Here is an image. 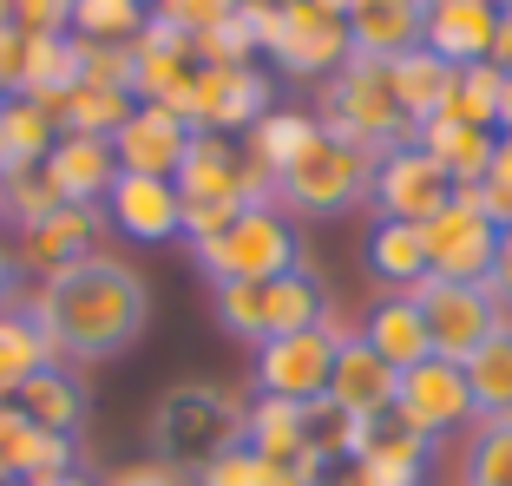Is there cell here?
Returning a JSON list of instances; mask_svg holds the SVG:
<instances>
[{
    "label": "cell",
    "mask_w": 512,
    "mask_h": 486,
    "mask_svg": "<svg viewBox=\"0 0 512 486\" xmlns=\"http://www.w3.org/2000/svg\"><path fill=\"white\" fill-rule=\"evenodd\" d=\"M453 204V178L421 152V145H394L375 158V184H368V211L388 224H434Z\"/></svg>",
    "instance_id": "cell-13"
},
{
    "label": "cell",
    "mask_w": 512,
    "mask_h": 486,
    "mask_svg": "<svg viewBox=\"0 0 512 486\" xmlns=\"http://www.w3.org/2000/svg\"><path fill=\"white\" fill-rule=\"evenodd\" d=\"M211 309H217V322H224V335H237V342H250V349H263V342H276V335L322 329V322L335 316L329 289H322V276L309 270V263L289 270V276H270V283L211 289Z\"/></svg>",
    "instance_id": "cell-3"
},
{
    "label": "cell",
    "mask_w": 512,
    "mask_h": 486,
    "mask_svg": "<svg viewBox=\"0 0 512 486\" xmlns=\"http://www.w3.org/2000/svg\"><path fill=\"white\" fill-rule=\"evenodd\" d=\"M191 486H296V480H289L283 460H263L250 441H237V447L204 460V467L191 473Z\"/></svg>",
    "instance_id": "cell-39"
},
{
    "label": "cell",
    "mask_w": 512,
    "mask_h": 486,
    "mask_svg": "<svg viewBox=\"0 0 512 486\" xmlns=\"http://www.w3.org/2000/svg\"><path fill=\"white\" fill-rule=\"evenodd\" d=\"M184 119L191 132H217V138H237L250 132L263 112H276L270 99V73H256V66H197L191 92H184Z\"/></svg>",
    "instance_id": "cell-12"
},
{
    "label": "cell",
    "mask_w": 512,
    "mask_h": 486,
    "mask_svg": "<svg viewBox=\"0 0 512 486\" xmlns=\"http://www.w3.org/2000/svg\"><path fill=\"white\" fill-rule=\"evenodd\" d=\"M407 296L421 303V322H427L434 355H440V362H460V368H467V355L480 349L499 322H506V303L493 296V283H440V276H427V283L407 289Z\"/></svg>",
    "instance_id": "cell-10"
},
{
    "label": "cell",
    "mask_w": 512,
    "mask_h": 486,
    "mask_svg": "<svg viewBox=\"0 0 512 486\" xmlns=\"http://www.w3.org/2000/svg\"><path fill=\"white\" fill-rule=\"evenodd\" d=\"M342 335H355L342 316H329L322 329H302V335H276L263 342L250 368L256 395H283V401H322L329 395V375H335V349H342Z\"/></svg>",
    "instance_id": "cell-9"
},
{
    "label": "cell",
    "mask_w": 512,
    "mask_h": 486,
    "mask_svg": "<svg viewBox=\"0 0 512 486\" xmlns=\"http://www.w3.org/2000/svg\"><path fill=\"white\" fill-rule=\"evenodd\" d=\"M243 421H250L243 388H230V381H178L151 414V454L197 473L211 454L243 441Z\"/></svg>",
    "instance_id": "cell-2"
},
{
    "label": "cell",
    "mask_w": 512,
    "mask_h": 486,
    "mask_svg": "<svg viewBox=\"0 0 512 486\" xmlns=\"http://www.w3.org/2000/svg\"><path fill=\"white\" fill-rule=\"evenodd\" d=\"M46 178L60 191V204H106V191L119 184V158H112V138H53L46 152Z\"/></svg>",
    "instance_id": "cell-24"
},
{
    "label": "cell",
    "mask_w": 512,
    "mask_h": 486,
    "mask_svg": "<svg viewBox=\"0 0 512 486\" xmlns=\"http://www.w3.org/2000/svg\"><path fill=\"white\" fill-rule=\"evenodd\" d=\"M73 73H79V86L132 92V46H92V40H73Z\"/></svg>",
    "instance_id": "cell-41"
},
{
    "label": "cell",
    "mask_w": 512,
    "mask_h": 486,
    "mask_svg": "<svg viewBox=\"0 0 512 486\" xmlns=\"http://www.w3.org/2000/svg\"><path fill=\"white\" fill-rule=\"evenodd\" d=\"M14 303H20V276H0V316H7Z\"/></svg>",
    "instance_id": "cell-50"
},
{
    "label": "cell",
    "mask_w": 512,
    "mask_h": 486,
    "mask_svg": "<svg viewBox=\"0 0 512 486\" xmlns=\"http://www.w3.org/2000/svg\"><path fill=\"white\" fill-rule=\"evenodd\" d=\"M394 388H401V368H388L362 335H342L335 349V375H329V408L355 414V421H388L394 414Z\"/></svg>",
    "instance_id": "cell-19"
},
{
    "label": "cell",
    "mask_w": 512,
    "mask_h": 486,
    "mask_svg": "<svg viewBox=\"0 0 512 486\" xmlns=\"http://www.w3.org/2000/svg\"><path fill=\"white\" fill-rule=\"evenodd\" d=\"M499 132H512V73H499Z\"/></svg>",
    "instance_id": "cell-49"
},
{
    "label": "cell",
    "mask_w": 512,
    "mask_h": 486,
    "mask_svg": "<svg viewBox=\"0 0 512 486\" xmlns=\"http://www.w3.org/2000/svg\"><path fill=\"white\" fill-rule=\"evenodd\" d=\"M368 270H375L388 289H421L427 283L421 224H388V217H375V230H368Z\"/></svg>",
    "instance_id": "cell-34"
},
{
    "label": "cell",
    "mask_w": 512,
    "mask_h": 486,
    "mask_svg": "<svg viewBox=\"0 0 512 486\" xmlns=\"http://www.w3.org/2000/svg\"><path fill=\"white\" fill-rule=\"evenodd\" d=\"M493 296L506 303V316H512V224L499 230V257H493Z\"/></svg>",
    "instance_id": "cell-48"
},
{
    "label": "cell",
    "mask_w": 512,
    "mask_h": 486,
    "mask_svg": "<svg viewBox=\"0 0 512 486\" xmlns=\"http://www.w3.org/2000/svg\"><path fill=\"white\" fill-rule=\"evenodd\" d=\"M276 66L289 79H335L348 60H355V46H348V20L316 7V0H283V33H276Z\"/></svg>",
    "instance_id": "cell-14"
},
{
    "label": "cell",
    "mask_w": 512,
    "mask_h": 486,
    "mask_svg": "<svg viewBox=\"0 0 512 486\" xmlns=\"http://www.w3.org/2000/svg\"><path fill=\"white\" fill-rule=\"evenodd\" d=\"M368 184H375V152L335 132H316L309 152L276 178V211L296 224H329V217H348L355 204H368Z\"/></svg>",
    "instance_id": "cell-4"
},
{
    "label": "cell",
    "mask_w": 512,
    "mask_h": 486,
    "mask_svg": "<svg viewBox=\"0 0 512 486\" xmlns=\"http://www.w3.org/2000/svg\"><path fill=\"white\" fill-rule=\"evenodd\" d=\"M316 7H329V14H342V20H348V7H355V0H316Z\"/></svg>",
    "instance_id": "cell-52"
},
{
    "label": "cell",
    "mask_w": 512,
    "mask_h": 486,
    "mask_svg": "<svg viewBox=\"0 0 512 486\" xmlns=\"http://www.w3.org/2000/svg\"><path fill=\"white\" fill-rule=\"evenodd\" d=\"M99 217H106V230H119V237L132 243H171L184 237V198L171 178H125L106 191V204H99Z\"/></svg>",
    "instance_id": "cell-18"
},
{
    "label": "cell",
    "mask_w": 512,
    "mask_h": 486,
    "mask_svg": "<svg viewBox=\"0 0 512 486\" xmlns=\"http://www.w3.org/2000/svg\"><path fill=\"white\" fill-rule=\"evenodd\" d=\"M14 408L27 414V421H40L46 434L79 441V427H86V388H79V368L46 362L40 375H27V388L14 395Z\"/></svg>",
    "instance_id": "cell-26"
},
{
    "label": "cell",
    "mask_w": 512,
    "mask_h": 486,
    "mask_svg": "<svg viewBox=\"0 0 512 486\" xmlns=\"http://www.w3.org/2000/svg\"><path fill=\"white\" fill-rule=\"evenodd\" d=\"M473 191H480V211L493 217L499 230H506V224H512V132H499V145H493V171H486Z\"/></svg>",
    "instance_id": "cell-44"
},
{
    "label": "cell",
    "mask_w": 512,
    "mask_h": 486,
    "mask_svg": "<svg viewBox=\"0 0 512 486\" xmlns=\"http://www.w3.org/2000/svg\"><path fill=\"white\" fill-rule=\"evenodd\" d=\"M46 362H60L53 342H46V329L14 303L7 316H0V401H14L20 388H27V375H40Z\"/></svg>",
    "instance_id": "cell-35"
},
{
    "label": "cell",
    "mask_w": 512,
    "mask_h": 486,
    "mask_svg": "<svg viewBox=\"0 0 512 486\" xmlns=\"http://www.w3.org/2000/svg\"><path fill=\"white\" fill-rule=\"evenodd\" d=\"M309 408L316 401H283V395H250V421H243V441L263 460H296L309 447Z\"/></svg>",
    "instance_id": "cell-30"
},
{
    "label": "cell",
    "mask_w": 512,
    "mask_h": 486,
    "mask_svg": "<svg viewBox=\"0 0 512 486\" xmlns=\"http://www.w3.org/2000/svg\"><path fill=\"white\" fill-rule=\"evenodd\" d=\"M394 427H407V434H421V441H453V434H473V388H467V368L460 362H440V355H427V362H414L401 375V388H394Z\"/></svg>",
    "instance_id": "cell-8"
},
{
    "label": "cell",
    "mask_w": 512,
    "mask_h": 486,
    "mask_svg": "<svg viewBox=\"0 0 512 486\" xmlns=\"http://www.w3.org/2000/svg\"><path fill=\"white\" fill-rule=\"evenodd\" d=\"M427 237V276L440 283H493V257H499V224L480 211V191H453V204L421 224Z\"/></svg>",
    "instance_id": "cell-11"
},
{
    "label": "cell",
    "mask_w": 512,
    "mask_h": 486,
    "mask_svg": "<svg viewBox=\"0 0 512 486\" xmlns=\"http://www.w3.org/2000/svg\"><path fill=\"white\" fill-rule=\"evenodd\" d=\"M243 0H151V20H165V27H178V33H204V27H217V20H230Z\"/></svg>",
    "instance_id": "cell-43"
},
{
    "label": "cell",
    "mask_w": 512,
    "mask_h": 486,
    "mask_svg": "<svg viewBox=\"0 0 512 486\" xmlns=\"http://www.w3.org/2000/svg\"><path fill=\"white\" fill-rule=\"evenodd\" d=\"M191 263H197V276H204L211 289H224V283H270V276L302 270V230H296V217H283L276 204L237 211L217 237L191 243Z\"/></svg>",
    "instance_id": "cell-5"
},
{
    "label": "cell",
    "mask_w": 512,
    "mask_h": 486,
    "mask_svg": "<svg viewBox=\"0 0 512 486\" xmlns=\"http://www.w3.org/2000/svg\"><path fill=\"white\" fill-rule=\"evenodd\" d=\"M440 119L453 125H480V132H499V66H453L447 79V99H440Z\"/></svg>",
    "instance_id": "cell-36"
},
{
    "label": "cell",
    "mask_w": 512,
    "mask_h": 486,
    "mask_svg": "<svg viewBox=\"0 0 512 486\" xmlns=\"http://www.w3.org/2000/svg\"><path fill=\"white\" fill-rule=\"evenodd\" d=\"M191 119L171 106H138L132 119L112 132V158L125 178H178L184 152H191Z\"/></svg>",
    "instance_id": "cell-17"
},
{
    "label": "cell",
    "mask_w": 512,
    "mask_h": 486,
    "mask_svg": "<svg viewBox=\"0 0 512 486\" xmlns=\"http://www.w3.org/2000/svg\"><path fill=\"white\" fill-rule=\"evenodd\" d=\"M20 309L46 329L53 355L66 368L119 362L151 322V283L125 257L92 250L86 263L46 276V283H20Z\"/></svg>",
    "instance_id": "cell-1"
},
{
    "label": "cell",
    "mask_w": 512,
    "mask_h": 486,
    "mask_svg": "<svg viewBox=\"0 0 512 486\" xmlns=\"http://www.w3.org/2000/svg\"><path fill=\"white\" fill-rule=\"evenodd\" d=\"M427 33V0H355L348 7V46L362 60H401Z\"/></svg>",
    "instance_id": "cell-23"
},
{
    "label": "cell",
    "mask_w": 512,
    "mask_h": 486,
    "mask_svg": "<svg viewBox=\"0 0 512 486\" xmlns=\"http://www.w3.org/2000/svg\"><path fill=\"white\" fill-rule=\"evenodd\" d=\"M99 230H106V217L92 211V204H60V211H46L33 230H20V237L7 243V250H14V276L20 283H46V276L86 263L92 250H99Z\"/></svg>",
    "instance_id": "cell-15"
},
{
    "label": "cell",
    "mask_w": 512,
    "mask_h": 486,
    "mask_svg": "<svg viewBox=\"0 0 512 486\" xmlns=\"http://www.w3.org/2000/svg\"><path fill=\"white\" fill-rule=\"evenodd\" d=\"M493 7H512V0H493Z\"/></svg>",
    "instance_id": "cell-54"
},
{
    "label": "cell",
    "mask_w": 512,
    "mask_h": 486,
    "mask_svg": "<svg viewBox=\"0 0 512 486\" xmlns=\"http://www.w3.org/2000/svg\"><path fill=\"white\" fill-rule=\"evenodd\" d=\"M33 486H99V480H86V473H53V480H33Z\"/></svg>",
    "instance_id": "cell-51"
},
{
    "label": "cell",
    "mask_w": 512,
    "mask_h": 486,
    "mask_svg": "<svg viewBox=\"0 0 512 486\" xmlns=\"http://www.w3.org/2000/svg\"><path fill=\"white\" fill-rule=\"evenodd\" d=\"M53 473H79L73 441L46 434L14 401H0V486H33V480H53Z\"/></svg>",
    "instance_id": "cell-20"
},
{
    "label": "cell",
    "mask_w": 512,
    "mask_h": 486,
    "mask_svg": "<svg viewBox=\"0 0 512 486\" xmlns=\"http://www.w3.org/2000/svg\"><path fill=\"white\" fill-rule=\"evenodd\" d=\"M197 40L178 27H165V20H151L145 33L132 40V99L138 106H184V92H191L197 79Z\"/></svg>",
    "instance_id": "cell-16"
},
{
    "label": "cell",
    "mask_w": 512,
    "mask_h": 486,
    "mask_svg": "<svg viewBox=\"0 0 512 486\" xmlns=\"http://www.w3.org/2000/svg\"><path fill=\"white\" fill-rule=\"evenodd\" d=\"M99 486H191V473L171 467V460H158V454H145V460H125V467H112Z\"/></svg>",
    "instance_id": "cell-46"
},
{
    "label": "cell",
    "mask_w": 512,
    "mask_h": 486,
    "mask_svg": "<svg viewBox=\"0 0 512 486\" xmlns=\"http://www.w3.org/2000/svg\"><path fill=\"white\" fill-rule=\"evenodd\" d=\"M46 211H60V191L46 178V165H27V171H0V224L14 230H33Z\"/></svg>",
    "instance_id": "cell-38"
},
{
    "label": "cell",
    "mask_w": 512,
    "mask_h": 486,
    "mask_svg": "<svg viewBox=\"0 0 512 486\" xmlns=\"http://www.w3.org/2000/svg\"><path fill=\"white\" fill-rule=\"evenodd\" d=\"M178 198H184V243H204L243 211V145L217 132H197L178 165Z\"/></svg>",
    "instance_id": "cell-7"
},
{
    "label": "cell",
    "mask_w": 512,
    "mask_h": 486,
    "mask_svg": "<svg viewBox=\"0 0 512 486\" xmlns=\"http://www.w3.org/2000/svg\"><path fill=\"white\" fill-rule=\"evenodd\" d=\"M46 112H53L60 138H112L138 112V99L132 92H106V86H66Z\"/></svg>",
    "instance_id": "cell-32"
},
{
    "label": "cell",
    "mask_w": 512,
    "mask_h": 486,
    "mask_svg": "<svg viewBox=\"0 0 512 486\" xmlns=\"http://www.w3.org/2000/svg\"><path fill=\"white\" fill-rule=\"evenodd\" d=\"M427 473H434V441L381 421L375 441L362 447V460L355 467H335L329 486H427Z\"/></svg>",
    "instance_id": "cell-21"
},
{
    "label": "cell",
    "mask_w": 512,
    "mask_h": 486,
    "mask_svg": "<svg viewBox=\"0 0 512 486\" xmlns=\"http://www.w3.org/2000/svg\"><path fill=\"white\" fill-rule=\"evenodd\" d=\"M460 486H512V421H473Z\"/></svg>",
    "instance_id": "cell-40"
},
{
    "label": "cell",
    "mask_w": 512,
    "mask_h": 486,
    "mask_svg": "<svg viewBox=\"0 0 512 486\" xmlns=\"http://www.w3.org/2000/svg\"><path fill=\"white\" fill-rule=\"evenodd\" d=\"M316 125L348 145H362V152H394V145H414V125L401 119L394 106V86H388V66L381 60H355L342 66L335 79H322V106H316Z\"/></svg>",
    "instance_id": "cell-6"
},
{
    "label": "cell",
    "mask_w": 512,
    "mask_h": 486,
    "mask_svg": "<svg viewBox=\"0 0 512 486\" xmlns=\"http://www.w3.org/2000/svg\"><path fill=\"white\" fill-rule=\"evenodd\" d=\"M493 40H499V7L493 0H440V7H427L421 46L434 60L480 66V60H493Z\"/></svg>",
    "instance_id": "cell-22"
},
{
    "label": "cell",
    "mask_w": 512,
    "mask_h": 486,
    "mask_svg": "<svg viewBox=\"0 0 512 486\" xmlns=\"http://www.w3.org/2000/svg\"><path fill=\"white\" fill-rule=\"evenodd\" d=\"M20 60H27V33L7 20V27H0V99L20 92Z\"/></svg>",
    "instance_id": "cell-47"
},
{
    "label": "cell",
    "mask_w": 512,
    "mask_h": 486,
    "mask_svg": "<svg viewBox=\"0 0 512 486\" xmlns=\"http://www.w3.org/2000/svg\"><path fill=\"white\" fill-rule=\"evenodd\" d=\"M467 388L480 421H512V316L467 355Z\"/></svg>",
    "instance_id": "cell-31"
},
{
    "label": "cell",
    "mask_w": 512,
    "mask_h": 486,
    "mask_svg": "<svg viewBox=\"0 0 512 486\" xmlns=\"http://www.w3.org/2000/svg\"><path fill=\"white\" fill-rule=\"evenodd\" d=\"M316 132H322L316 112H289V106H276V112H263V119L243 132V158H250V165L276 184L302 152H309V138H316Z\"/></svg>",
    "instance_id": "cell-28"
},
{
    "label": "cell",
    "mask_w": 512,
    "mask_h": 486,
    "mask_svg": "<svg viewBox=\"0 0 512 486\" xmlns=\"http://www.w3.org/2000/svg\"><path fill=\"white\" fill-rule=\"evenodd\" d=\"M151 27V0H73V40L132 46Z\"/></svg>",
    "instance_id": "cell-37"
},
{
    "label": "cell",
    "mask_w": 512,
    "mask_h": 486,
    "mask_svg": "<svg viewBox=\"0 0 512 486\" xmlns=\"http://www.w3.org/2000/svg\"><path fill=\"white\" fill-rule=\"evenodd\" d=\"M7 7H14V0H0V27H7Z\"/></svg>",
    "instance_id": "cell-53"
},
{
    "label": "cell",
    "mask_w": 512,
    "mask_h": 486,
    "mask_svg": "<svg viewBox=\"0 0 512 486\" xmlns=\"http://www.w3.org/2000/svg\"><path fill=\"white\" fill-rule=\"evenodd\" d=\"M197 60L204 66H256V40H250V27H243V14H230V20L197 33Z\"/></svg>",
    "instance_id": "cell-42"
},
{
    "label": "cell",
    "mask_w": 512,
    "mask_h": 486,
    "mask_svg": "<svg viewBox=\"0 0 512 486\" xmlns=\"http://www.w3.org/2000/svg\"><path fill=\"white\" fill-rule=\"evenodd\" d=\"M53 138H60V125H53V112H46L40 99H20V92L0 99V171L46 165Z\"/></svg>",
    "instance_id": "cell-33"
},
{
    "label": "cell",
    "mask_w": 512,
    "mask_h": 486,
    "mask_svg": "<svg viewBox=\"0 0 512 486\" xmlns=\"http://www.w3.org/2000/svg\"><path fill=\"white\" fill-rule=\"evenodd\" d=\"M355 335H362V342H368V349H375L388 368H401V375H407L414 362H427V355H434V342H427V322H421V303H414L407 289L375 296Z\"/></svg>",
    "instance_id": "cell-25"
},
{
    "label": "cell",
    "mask_w": 512,
    "mask_h": 486,
    "mask_svg": "<svg viewBox=\"0 0 512 486\" xmlns=\"http://www.w3.org/2000/svg\"><path fill=\"white\" fill-rule=\"evenodd\" d=\"M414 145H421V152L453 178V191H467V184H480L486 171H493V145H499V132L434 119V125H421V138H414Z\"/></svg>",
    "instance_id": "cell-27"
},
{
    "label": "cell",
    "mask_w": 512,
    "mask_h": 486,
    "mask_svg": "<svg viewBox=\"0 0 512 486\" xmlns=\"http://www.w3.org/2000/svg\"><path fill=\"white\" fill-rule=\"evenodd\" d=\"M447 79L453 66L434 60L427 46H414V53H401V60H388V86H394V106H401V119L414 125V138H421V125L440 119V99H447Z\"/></svg>",
    "instance_id": "cell-29"
},
{
    "label": "cell",
    "mask_w": 512,
    "mask_h": 486,
    "mask_svg": "<svg viewBox=\"0 0 512 486\" xmlns=\"http://www.w3.org/2000/svg\"><path fill=\"white\" fill-rule=\"evenodd\" d=\"M20 33H46V40H73V0H14L7 7Z\"/></svg>",
    "instance_id": "cell-45"
}]
</instances>
